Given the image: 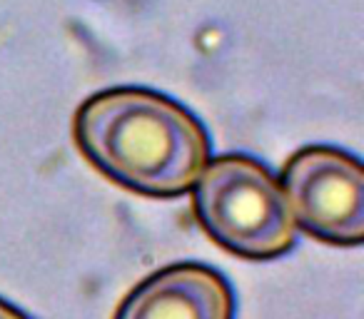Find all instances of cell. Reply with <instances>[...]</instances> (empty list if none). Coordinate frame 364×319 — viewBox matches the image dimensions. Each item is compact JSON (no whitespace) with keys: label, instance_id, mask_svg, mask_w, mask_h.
<instances>
[{"label":"cell","instance_id":"cell-1","mask_svg":"<svg viewBox=\"0 0 364 319\" xmlns=\"http://www.w3.org/2000/svg\"><path fill=\"white\" fill-rule=\"evenodd\" d=\"M73 137L87 163L120 188L157 200L190 193L210 160L205 125L172 97L112 87L75 112Z\"/></svg>","mask_w":364,"mask_h":319},{"label":"cell","instance_id":"cell-2","mask_svg":"<svg viewBox=\"0 0 364 319\" xmlns=\"http://www.w3.org/2000/svg\"><path fill=\"white\" fill-rule=\"evenodd\" d=\"M193 210L208 237L242 259H277L297 242L282 185L250 155L208 160L193 185Z\"/></svg>","mask_w":364,"mask_h":319},{"label":"cell","instance_id":"cell-3","mask_svg":"<svg viewBox=\"0 0 364 319\" xmlns=\"http://www.w3.org/2000/svg\"><path fill=\"white\" fill-rule=\"evenodd\" d=\"M282 190L297 227L339 247L364 239V170L337 147H304L284 165Z\"/></svg>","mask_w":364,"mask_h":319},{"label":"cell","instance_id":"cell-4","mask_svg":"<svg viewBox=\"0 0 364 319\" xmlns=\"http://www.w3.org/2000/svg\"><path fill=\"white\" fill-rule=\"evenodd\" d=\"M115 319H235V292L215 267L180 262L142 279Z\"/></svg>","mask_w":364,"mask_h":319},{"label":"cell","instance_id":"cell-5","mask_svg":"<svg viewBox=\"0 0 364 319\" xmlns=\"http://www.w3.org/2000/svg\"><path fill=\"white\" fill-rule=\"evenodd\" d=\"M0 319H31L23 309L13 307L11 302H6V299L0 297Z\"/></svg>","mask_w":364,"mask_h":319}]
</instances>
